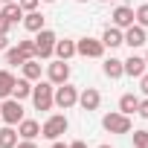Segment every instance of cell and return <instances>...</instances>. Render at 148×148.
I'll return each mask as SVG.
<instances>
[{
	"label": "cell",
	"mask_w": 148,
	"mask_h": 148,
	"mask_svg": "<svg viewBox=\"0 0 148 148\" xmlns=\"http://www.w3.org/2000/svg\"><path fill=\"white\" fill-rule=\"evenodd\" d=\"M67 128H70V122H67V116H61V113H55V116H49L47 122H44V128H41V136H47V139H58L61 134H67Z\"/></svg>",
	"instance_id": "6da1fadb"
},
{
	"label": "cell",
	"mask_w": 148,
	"mask_h": 148,
	"mask_svg": "<svg viewBox=\"0 0 148 148\" xmlns=\"http://www.w3.org/2000/svg\"><path fill=\"white\" fill-rule=\"evenodd\" d=\"M32 102L38 110H49L52 108V82H38L32 87Z\"/></svg>",
	"instance_id": "7a4b0ae2"
},
{
	"label": "cell",
	"mask_w": 148,
	"mask_h": 148,
	"mask_svg": "<svg viewBox=\"0 0 148 148\" xmlns=\"http://www.w3.org/2000/svg\"><path fill=\"white\" fill-rule=\"evenodd\" d=\"M102 125H105V131H110V134H131V116H125L122 110L119 113H108L105 119H102Z\"/></svg>",
	"instance_id": "3957f363"
},
{
	"label": "cell",
	"mask_w": 148,
	"mask_h": 148,
	"mask_svg": "<svg viewBox=\"0 0 148 148\" xmlns=\"http://www.w3.org/2000/svg\"><path fill=\"white\" fill-rule=\"evenodd\" d=\"M52 105H58V108H73V105H79V90L76 87H70L67 82L64 84H58V90L52 93Z\"/></svg>",
	"instance_id": "277c9868"
},
{
	"label": "cell",
	"mask_w": 148,
	"mask_h": 148,
	"mask_svg": "<svg viewBox=\"0 0 148 148\" xmlns=\"http://www.w3.org/2000/svg\"><path fill=\"white\" fill-rule=\"evenodd\" d=\"M55 32H49V29H41L38 32V38H35V58H49L52 55V49H55Z\"/></svg>",
	"instance_id": "5b68a950"
},
{
	"label": "cell",
	"mask_w": 148,
	"mask_h": 148,
	"mask_svg": "<svg viewBox=\"0 0 148 148\" xmlns=\"http://www.w3.org/2000/svg\"><path fill=\"white\" fill-rule=\"evenodd\" d=\"M0 116H3L6 125L21 122V119H23V108H21V102H18V99H3V105H0Z\"/></svg>",
	"instance_id": "8992f818"
},
{
	"label": "cell",
	"mask_w": 148,
	"mask_h": 148,
	"mask_svg": "<svg viewBox=\"0 0 148 148\" xmlns=\"http://www.w3.org/2000/svg\"><path fill=\"white\" fill-rule=\"evenodd\" d=\"M76 52H79V55H84V58H102L105 44H102V41H96V38H82V41L76 44Z\"/></svg>",
	"instance_id": "52a82bcc"
},
{
	"label": "cell",
	"mask_w": 148,
	"mask_h": 148,
	"mask_svg": "<svg viewBox=\"0 0 148 148\" xmlns=\"http://www.w3.org/2000/svg\"><path fill=\"white\" fill-rule=\"evenodd\" d=\"M134 23H136V18H134V9H131V6H116V9H113V26L128 29V26H134Z\"/></svg>",
	"instance_id": "ba28073f"
},
{
	"label": "cell",
	"mask_w": 148,
	"mask_h": 148,
	"mask_svg": "<svg viewBox=\"0 0 148 148\" xmlns=\"http://www.w3.org/2000/svg\"><path fill=\"white\" fill-rule=\"evenodd\" d=\"M122 44H128L131 49H134V47H142V44H145V29H142L139 23L128 26V29L122 32Z\"/></svg>",
	"instance_id": "9c48e42d"
},
{
	"label": "cell",
	"mask_w": 148,
	"mask_h": 148,
	"mask_svg": "<svg viewBox=\"0 0 148 148\" xmlns=\"http://www.w3.org/2000/svg\"><path fill=\"white\" fill-rule=\"evenodd\" d=\"M67 79H70V64H67V61L58 58L55 64H49V82H52V84H64Z\"/></svg>",
	"instance_id": "30bf717a"
},
{
	"label": "cell",
	"mask_w": 148,
	"mask_h": 148,
	"mask_svg": "<svg viewBox=\"0 0 148 148\" xmlns=\"http://www.w3.org/2000/svg\"><path fill=\"white\" fill-rule=\"evenodd\" d=\"M145 58H139V55H131L128 61H122V73H125V76H134V79H139L142 76V73H145Z\"/></svg>",
	"instance_id": "8fae6325"
},
{
	"label": "cell",
	"mask_w": 148,
	"mask_h": 148,
	"mask_svg": "<svg viewBox=\"0 0 148 148\" xmlns=\"http://www.w3.org/2000/svg\"><path fill=\"white\" fill-rule=\"evenodd\" d=\"M99 102H102V96H99V90H96V87H84V90L79 93V105H82L84 110H96V108H99Z\"/></svg>",
	"instance_id": "7c38bea8"
},
{
	"label": "cell",
	"mask_w": 148,
	"mask_h": 148,
	"mask_svg": "<svg viewBox=\"0 0 148 148\" xmlns=\"http://www.w3.org/2000/svg\"><path fill=\"white\" fill-rule=\"evenodd\" d=\"M18 134H21L23 139H35V136L41 134V125H38L35 119H21V122H18Z\"/></svg>",
	"instance_id": "4fadbf2b"
},
{
	"label": "cell",
	"mask_w": 148,
	"mask_h": 148,
	"mask_svg": "<svg viewBox=\"0 0 148 148\" xmlns=\"http://www.w3.org/2000/svg\"><path fill=\"white\" fill-rule=\"evenodd\" d=\"M52 52H55L61 61H70L73 55H76V44L67 41V38H64V41H55V49H52Z\"/></svg>",
	"instance_id": "5bb4252c"
},
{
	"label": "cell",
	"mask_w": 148,
	"mask_h": 148,
	"mask_svg": "<svg viewBox=\"0 0 148 148\" xmlns=\"http://www.w3.org/2000/svg\"><path fill=\"white\" fill-rule=\"evenodd\" d=\"M12 87H15V76L9 70H0V99H9L12 96Z\"/></svg>",
	"instance_id": "9a60e30c"
},
{
	"label": "cell",
	"mask_w": 148,
	"mask_h": 148,
	"mask_svg": "<svg viewBox=\"0 0 148 148\" xmlns=\"http://www.w3.org/2000/svg\"><path fill=\"white\" fill-rule=\"evenodd\" d=\"M102 44H105V47H110V49H113V47H119V44H122V29H119V26H108V29H105V35H102Z\"/></svg>",
	"instance_id": "2e32d148"
},
{
	"label": "cell",
	"mask_w": 148,
	"mask_h": 148,
	"mask_svg": "<svg viewBox=\"0 0 148 148\" xmlns=\"http://www.w3.org/2000/svg\"><path fill=\"white\" fill-rule=\"evenodd\" d=\"M0 15H3L6 21H12V23L23 21V9H21V3H6L3 9H0Z\"/></svg>",
	"instance_id": "e0dca14e"
},
{
	"label": "cell",
	"mask_w": 148,
	"mask_h": 148,
	"mask_svg": "<svg viewBox=\"0 0 148 148\" xmlns=\"http://www.w3.org/2000/svg\"><path fill=\"white\" fill-rule=\"evenodd\" d=\"M23 26H26L29 32H41V29H44V15H41V12H26Z\"/></svg>",
	"instance_id": "ac0fdd59"
},
{
	"label": "cell",
	"mask_w": 148,
	"mask_h": 148,
	"mask_svg": "<svg viewBox=\"0 0 148 148\" xmlns=\"http://www.w3.org/2000/svg\"><path fill=\"white\" fill-rule=\"evenodd\" d=\"M12 96H15L18 102H21V99H26V96H32V84H29V79H15Z\"/></svg>",
	"instance_id": "d6986e66"
},
{
	"label": "cell",
	"mask_w": 148,
	"mask_h": 148,
	"mask_svg": "<svg viewBox=\"0 0 148 148\" xmlns=\"http://www.w3.org/2000/svg\"><path fill=\"white\" fill-rule=\"evenodd\" d=\"M136 108H139V99H136L134 93H125V96L119 99V110H122L125 116H131V113H136Z\"/></svg>",
	"instance_id": "ffe728a7"
},
{
	"label": "cell",
	"mask_w": 148,
	"mask_h": 148,
	"mask_svg": "<svg viewBox=\"0 0 148 148\" xmlns=\"http://www.w3.org/2000/svg\"><path fill=\"white\" fill-rule=\"evenodd\" d=\"M102 70H105V76H108V79H119V76H125V73H122V61H119V58H108V61L102 64Z\"/></svg>",
	"instance_id": "44dd1931"
},
{
	"label": "cell",
	"mask_w": 148,
	"mask_h": 148,
	"mask_svg": "<svg viewBox=\"0 0 148 148\" xmlns=\"http://www.w3.org/2000/svg\"><path fill=\"white\" fill-rule=\"evenodd\" d=\"M21 67H23V79H29V82H38V79H41V64H38L35 58L23 61Z\"/></svg>",
	"instance_id": "7402d4cb"
},
{
	"label": "cell",
	"mask_w": 148,
	"mask_h": 148,
	"mask_svg": "<svg viewBox=\"0 0 148 148\" xmlns=\"http://www.w3.org/2000/svg\"><path fill=\"white\" fill-rule=\"evenodd\" d=\"M15 145H18V131L12 125H6L0 131V148H15Z\"/></svg>",
	"instance_id": "603a6c76"
},
{
	"label": "cell",
	"mask_w": 148,
	"mask_h": 148,
	"mask_svg": "<svg viewBox=\"0 0 148 148\" xmlns=\"http://www.w3.org/2000/svg\"><path fill=\"white\" fill-rule=\"evenodd\" d=\"M23 61H29V58H26V55H23V52H21V49H18V47H15V49H9V52H6V64H12V67H21V64H23Z\"/></svg>",
	"instance_id": "cb8c5ba5"
},
{
	"label": "cell",
	"mask_w": 148,
	"mask_h": 148,
	"mask_svg": "<svg viewBox=\"0 0 148 148\" xmlns=\"http://www.w3.org/2000/svg\"><path fill=\"white\" fill-rule=\"evenodd\" d=\"M134 18H136V23H139V26L145 29V26H148V3H142V6H139V9L134 12Z\"/></svg>",
	"instance_id": "d4e9b609"
},
{
	"label": "cell",
	"mask_w": 148,
	"mask_h": 148,
	"mask_svg": "<svg viewBox=\"0 0 148 148\" xmlns=\"http://www.w3.org/2000/svg\"><path fill=\"white\" fill-rule=\"evenodd\" d=\"M18 49H21L26 58H35V41H18Z\"/></svg>",
	"instance_id": "484cf974"
},
{
	"label": "cell",
	"mask_w": 148,
	"mask_h": 148,
	"mask_svg": "<svg viewBox=\"0 0 148 148\" xmlns=\"http://www.w3.org/2000/svg\"><path fill=\"white\" fill-rule=\"evenodd\" d=\"M134 148H148V131H134Z\"/></svg>",
	"instance_id": "4316f807"
},
{
	"label": "cell",
	"mask_w": 148,
	"mask_h": 148,
	"mask_svg": "<svg viewBox=\"0 0 148 148\" xmlns=\"http://www.w3.org/2000/svg\"><path fill=\"white\" fill-rule=\"evenodd\" d=\"M18 3H21L23 12H35V9H38V0H18Z\"/></svg>",
	"instance_id": "83f0119b"
},
{
	"label": "cell",
	"mask_w": 148,
	"mask_h": 148,
	"mask_svg": "<svg viewBox=\"0 0 148 148\" xmlns=\"http://www.w3.org/2000/svg\"><path fill=\"white\" fill-rule=\"evenodd\" d=\"M136 113H139L142 119H148V99H142V102H139V108H136Z\"/></svg>",
	"instance_id": "f1b7e54d"
},
{
	"label": "cell",
	"mask_w": 148,
	"mask_h": 148,
	"mask_svg": "<svg viewBox=\"0 0 148 148\" xmlns=\"http://www.w3.org/2000/svg\"><path fill=\"white\" fill-rule=\"evenodd\" d=\"M9 29H12V21H6L3 15H0V32H3V35H9Z\"/></svg>",
	"instance_id": "f546056e"
},
{
	"label": "cell",
	"mask_w": 148,
	"mask_h": 148,
	"mask_svg": "<svg viewBox=\"0 0 148 148\" xmlns=\"http://www.w3.org/2000/svg\"><path fill=\"white\" fill-rule=\"evenodd\" d=\"M139 90L148 96V73H142V76H139Z\"/></svg>",
	"instance_id": "4dcf8cb0"
},
{
	"label": "cell",
	"mask_w": 148,
	"mask_h": 148,
	"mask_svg": "<svg viewBox=\"0 0 148 148\" xmlns=\"http://www.w3.org/2000/svg\"><path fill=\"white\" fill-rule=\"evenodd\" d=\"M15 148H38V145H35V142H32V139H23V142H18V145H15Z\"/></svg>",
	"instance_id": "1f68e13d"
},
{
	"label": "cell",
	"mask_w": 148,
	"mask_h": 148,
	"mask_svg": "<svg viewBox=\"0 0 148 148\" xmlns=\"http://www.w3.org/2000/svg\"><path fill=\"white\" fill-rule=\"evenodd\" d=\"M6 47H9V35L0 32V49H6Z\"/></svg>",
	"instance_id": "d6a6232c"
},
{
	"label": "cell",
	"mask_w": 148,
	"mask_h": 148,
	"mask_svg": "<svg viewBox=\"0 0 148 148\" xmlns=\"http://www.w3.org/2000/svg\"><path fill=\"white\" fill-rule=\"evenodd\" d=\"M67 148H87V145H84V142H82V139H76V142H70V145H67Z\"/></svg>",
	"instance_id": "836d02e7"
},
{
	"label": "cell",
	"mask_w": 148,
	"mask_h": 148,
	"mask_svg": "<svg viewBox=\"0 0 148 148\" xmlns=\"http://www.w3.org/2000/svg\"><path fill=\"white\" fill-rule=\"evenodd\" d=\"M52 148H67V145L64 142H52Z\"/></svg>",
	"instance_id": "e575fe53"
},
{
	"label": "cell",
	"mask_w": 148,
	"mask_h": 148,
	"mask_svg": "<svg viewBox=\"0 0 148 148\" xmlns=\"http://www.w3.org/2000/svg\"><path fill=\"white\" fill-rule=\"evenodd\" d=\"M3 3H18V0H3Z\"/></svg>",
	"instance_id": "d590c367"
},
{
	"label": "cell",
	"mask_w": 148,
	"mask_h": 148,
	"mask_svg": "<svg viewBox=\"0 0 148 148\" xmlns=\"http://www.w3.org/2000/svg\"><path fill=\"white\" fill-rule=\"evenodd\" d=\"M145 64H148V52H145Z\"/></svg>",
	"instance_id": "8d00e7d4"
},
{
	"label": "cell",
	"mask_w": 148,
	"mask_h": 148,
	"mask_svg": "<svg viewBox=\"0 0 148 148\" xmlns=\"http://www.w3.org/2000/svg\"><path fill=\"white\" fill-rule=\"evenodd\" d=\"M99 148H110V145H99Z\"/></svg>",
	"instance_id": "74e56055"
},
{
	"label": "cell",
	"mask_w": 148,
	"mask_h": 148,
	"mask_svg": "<svg viewBox=\"0 0 148 148\" xmlns=\"http://www.w3.org/2000/svg\"><path fill=\"white\" fill-rule=\"evenodd\" d=\"M79 3H87V0H79Z\"/></svg>",
	"instance_id": "f35d334b"
},
{
	"label": "cell",
	"mask_w": 148,
	"mask_h": 148,
	"mask_svg": "<svg viewBox=\"0 0 148 148\" xmlns=\"http://www.w3.org/2000/svg\"><path fill=\"white\" fill-rule=\"evenodd\" d=\"M44 3H52V0H44Z\"/></svg>",
	"instance_id": "ab89813d"
},
{
	"label": "cell",
	"mask_w": 148,
	"mask_h": 148,
	"mask_svg": "<svg viewBox=\"0 0 148 148\" xmlns=\"http://www.w3.org/2000/svg\"><path fill=\"white\" fill-rule=\"evenodd\" d=\"M102 3H108V0H102Z\"/></svg>",
	"instance_id": "60d3db41"
}]
</instances>
